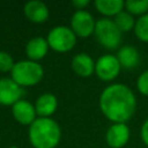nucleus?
Returning a JSON list of instances; mask_svg holds the SVG:
<instances>
[{"mask_svg":"<svg viewBox=\"0 0 148 148\" xmlns=\"http://www.w3.org/2000/svg\"><path fill=\"white\" fill-rule=\"evenodd\" d=\"M99 108L103 114L113 124H126L135 112L136 99L134 92L127 86L114 83L102 91Z\"/></svg>","mask_w":148,"mask_h":148,"instance_id":"nucleus-1","label":"nucleus"},{"mask_svg":"<svg viewBox=\"0 0 148 148\" xmlns=\"http://www.w3.org/2000/svg\"><path fill=\"white\" fill-rule=\"evenodd\" d=\"M29 141L34 148H56L61 138V130L51 118H37L29 126Z\"/></svg>","mask_w":148,"mask_h":148,"instance_id":"nucleus-2","label":"nucleus"},{"mask_svg":"<svg viewBox=\"0 0 148 148\" xmlns=\"http://www.w3.org/2000/svg\"><path fill=\"white\" fill-rule=\"evenodd\" d=\"M43 74V67L32 60H21L15 62L10 72L12 80H14L21 87L37 84L42 80Z\"/></svg>","mask_w":148,"mask_h":148,"instance_id":"nucleus-3","label":"nucleus"},{"mask_svg":"<svg viewBox=\"0 0 148 148\" xmlns=\"http://www.w3.org/2000/svg\"><path fill=\"white\" fill-rule=\"evenodd\" d=\"M94 34L97 42L108 50H116L121 43V31L110 18L98 20Z\"/></svg>","mask_w":148,"mask_h":148,"instance_id":"nucleus-4","label":"nucleus"},{"mask_svg":"<svg viewBox=\"0 0 148 148\" xmlns=\"http://www.w3.org/2000/svg\"><path fill=\"white\" fill-rule=\"evenodd\" d=\"M49 46L56 52H68L76 44V35L66 25H58L51 29L46 38Z\"/></svg>","mask_w":148,"mask_h":148,"instance_id":"nucleus-5","label":"nucleus"},{"mask_svg":"<svg viewBox=\"0 0 148 148\" xmlns=\"http://www.w3.org/2000/svg\"><path fill=\"white\" fill-rule=\"evenodd\" d=\"M120 64L116 56L104 54L95 62V73L103 81H112L120 72Z\"/></svg>","mask_w":148,"mask_h":148,"instance_id":"nucleus-6","label":"nucleus"},{"mask_svg":"<svg viewBox=\"0 0 148 148\" xmlns=\"http://www.w3.org/2000/svg\"><path fill=\"white\" fill-rule=\"evenodd\" d=\"M96 22L90 13L87 10H76L71 20V28L73 32L82 38L94 34Z\"/></svg>","mask_w":148,"mask_h":148,"instance_id":"nucleus-7","label":"nucleus"},{"mask_svg":"<svg viewBox=\"0 0 148 148\" xmlns=\"http://www.w3.org/2000/svg\"><path fill=\"white\" fill-rule=\"evenodd\" d=\"M23 88L18 86L12 77L0 79V104L1 105H14L21 101L23 96Z\"/></svg>","mask_w":148,"mask_h":148,"instance_id":"nucleus-8","label":"nucleus"},{"mask_svg":"<svg viewBox=\"0 0 148 148\" xmlns=\"http://www.w3.org/2000/svg\"><path fill=\"white\" fill-rule=\"evenodd\" d=\"M130 139V128L124 123L113 124L109 127L105 134L106 143L111 148H121L124 147Z\"/></svg>","mask_w":148,"mask_h":148,"instance_id":"nucleus-9","label":"nucleus"},{"mask_svg":"<svg viewBox=\"0 0 148 148\" xmlns=\"http://www.w3.org/2000/svg\"><path fill=\"white\" fill-rule=\"evenodd\" d=\"M13 116L16 119L17 123L22 125H31L36 120V110L35 105H32L30 102L21 99L17 103L13 105Z\"/></svg>","mask_w":148,"mask_h":148,"instance_id":"nucleus-10","label":"nucleus"},{"mask_svg":"<svg viewBox=\"0 0 148 148\" xmlns=\"http://www.w3.org/2000/svg\"><path fill=\"white\" fill-rule=\"evenodd\" d=\"M23 12L27 18L34 23H43L49 18L50 15L47 6L39 0H31L27 2Z\"/></svg>","mask_w":148,"mask_h":148,"instance_id":"nucleus-11","label":"nucleus"},{"mask_svg":"<svg viewBox=\"0 0 148 148\" xmlns=\"http://www.w3.org/2000/svg\"><path fill=\"white\" fill-rule=\"evenodd\" d=\"M49 43L43 37H34L25 45V54L29 60L38 61L43 59L49 51Z\"/></svg>","mask_w":148,"mask_h":148,"instance_id":"nucleus-12","label":"nucleus"},{"mask_svg":"<svg viewBox=\"0 0 148 148\" xmlns=\"http://www.w3.org/2000/svg\"><path fill=\"white\" fill-rule=\"evenodd\" d=\"M72 68L79 76L87 77L95 73V62L87 53H79L72 59Z\"/></svg>","mask_w":148,"mask_h":148,"instance_id":"nucleus-13","label":"nucleus"},{"mask_svg":"<svg viewBox=\"0 0 148 148\" xmlns=\"http://www.w3.org/2000/svg\"><path fill=\"white\" fill-rule=\"evenodd\" d=\"M57 106H58L57 97L51 92L40 95L35 103L36 113L40 118H49L50 116H52L56 112Z\"/></svg>","mask_w":148,"mask_h":148,"instance_id":"nucleus-14","label":"nucleus"},{"mask_svg":"<svg viewBox=\"0 0 148 148\" xmlns=\"http://www.w3.org/2000/svg\"><path fill=\"white\" fill-rule=\"evenodd\" d=\"M116 57H117L120 66L126 69H132V68L136 67L139 64V60H140V54H139L138 50L131 45L121 46L118 50V53Z\"/></svg>","mask_w":148,"mask_h":148,"instance_id":"nucleus-15","label":"nucleus"},{"mask_svg":"<svg viewBox=\"0 0 148 148\" xmlns=\"http://www.w3.org/2000/svg\"><path fill=\"white\" fill-rule=\"evenodd\" d=\"M94 5L96 9L105 16H116L123 12L125 7L123 0H96Z\"/></svg>","mask_w":148,"mask_h":148,"instance_id":"nucleus-16","label":"nucleus"},{"mask_svg":"<svg viewBox=\"0 0 148 148\" xmlns=\"http://www.w3.org/2000/svg\"><path fill=\"white\" fill-rule=\"evenodd\" d=\"M113 21L121 32H127V31L132 30L135 25L133 15H131L128 12H124V10L120 12L118 15H116Z\"/></svg>","mask_w":148,"mask_h":148,"instance_id":"nucleus-17","label":"nucleus"},{"mask_svg":"<svg viewBox=\"0 0 148 148\" xmlns=\"http://www.w3.org/2000/svg\"><path fill=\"white\" fill-rule=\"evenodd\" d=\"M126 12L131 15H145L148 12V0H127L125 1Z\"/></svg>","mask_w":148,"mask_h":148,"instance_id":"nucleus-18","label":"nucleus"},{"mask_svg":"<svg viewBox=\"0 0 148 148\" xmlns=\"http://www.w3.org/2000/svg\"><path fill=\"white\" fill-rule=\"evenodd\" d=\"M134 34L141 42L148 43V13L136 20L134 25Z\"/></svg>","mask_w":148,"mask_h":148,"instance_id":"nucleus-19","label":"nucleus"},{"mask_svg":"<svg viewBox=\"0 0 148 148\" xmlns=\"http://www.w3.org/2000/svg\"><path fill=\"white\" fill-rule=\"evenodd\" d=\"M14 65L12 56L7 52L0 51V72H12Z\"/></svg>","mask_w":148,"mask_h":148,"instance_id":"nucleus-20","label":"nucleus"},{"mask_svg":"<svg viewBox=\"0 0 148 148\" xmlns=\"http://www.w3.org/2000/svg\"><path fill=\"white\" fill-rule=\"evenodd\" d=\"M136 87L142 95L148 96V69L145 71L142 74H140L136 81Z\"/></svg>","mask_w":148,"mask_h":148,"instance_id":"nucleus-21","label":"nucleus"},{"mask_svg":"<svg viewBox=\"0 0 148 148\" xmlns=\"http://www.w3.org/2000/svg\"><path fill=\"white\" fill-rule=\"evenodd\" d=\"M140 134H141V139H142L143 143L146 146H148V118L143 123V125L141 127V133Z\"/></svg>","mask_w":148,"mask_h":148,"instance_id":"nucleus-22","label":"nucleus"},{"mask_svg":"<svg viewBox=\"0 0 148 148\" xmlns=\"http://www.w3.org/2000/svg\"><path fill=\"white\" fill-rule=\"evenodd\" d=\"M72 3L77 10H83V8L89 5V0H73Z\"/></svg>","mask_w":148,"mask_h":148,"instance_id":"nucleus-23","label":"nucleus"}]
</instances>
